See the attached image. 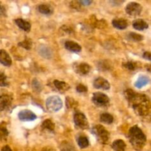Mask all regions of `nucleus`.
Instances as JSON below:
<instances>
[{"mask_svg":"<svg viewBox=\"0 0 151 151\" xmlns=\"http://www.w3.org/2000/svg\"><path fill=\"white\" fill-rule=\"evenodd\" d=\"M65 47L66 50L73 52H80L81 51V47L76 42L72 41H67L65 42Z\"/></svg>","mask_w":151,"mask_h":151,"instance_id":"4468645a","label":"nucleus"},{"mask_svg":"<svg viewBox=\"0 0 151 151\" xmlns=\"http://www.w3.org/2000/svg\"><path fill=\"white\" fill-rule=\"evenodd\" d=\"M7 86H8L7 76L2 72H0V86L4 87Z\"/></svg>","mask_w":151,"mask_h":151,"instance_id":"c756f323","label":"nucleus"},{"mask_svg":"<svg viewBox=\"0 0 151 151\" xmlns=\"http://www.w3.org/2000/svg\"><path fill=\"white\" fill-rule=\"evenodd\" d=\"M46 106L50 112H57L63 107L61 99L58 96H52L49 97L46 102Z\"/></svg>","mask_w":151,"mask_h":151,"instance_id":"20e7f679","label":"nucleus"},{"mask_svg":"<svg viewBox=\"0 0 151 151\" xmlns=\"http://www.w3.org/2000/svg\"><path fill=\"white\" fill-rule=\"evenodd\" d=\"M76 90L79 93H86L87 92V91H88L87 87L85 86L84 85H83V84H79V85L77 86Z\"/></svg>","mask_w":151,"mask_h":151,"instance_id":"473e14b6","label":"nucleus"},{"mask_svg":"<svg viewBox=\"0 0 151 151\" xmlns=\"http://www.w3.org/2000/svg\"><path fill=\"white\" fill-rule=\"evenodd\" d=\"M15 23L22 30L25 31V32H29L31 29V24L29 22H27V21L24 20L22 19H16L15 20Z\"/></svg>","mask_w":151,"mask_h":151,"instance_id":"ddd939ff","label":"nucleus"},{"mask_svg":"<svg viewBox=\"0 0 151 151\" xmlns=\"http://www.w3.org/2000/svg\"><path fill=\"white\" fill-rule=\"evenodd\" d=\"M133 27L137 30H144L148 28V24L142 19H137L133 22Z\"/></svg>","mask_w":151,"mask_h":151,"instance_id":"2eb2a0df","label":"nucleus"},{"mask_svg":"<svg viewBox=\"0 0 151 151\" xmlns=\"http://www.w3.org/2000/svg\"><path fill=\"white\" fill-rule=\"evenodd\" d=\"M150 81L148 77L147 76H141L138 78V80L137 81V82L135 83V86L137 88H141L142 87H144L145 86L147 85V83Z\"/></svg>","mask_w":151,"mask_h":151,"instance_id":"4be33fe9","label":"nucleus"},{"mask_svg":"<svg viewBox=\"0 0 151 151\" xmlns=\"http://www.w3.org/2000/svg\"><path fill=\"white\" fill-rule=\"evenodd\" d=\"M0 63L5 66H10L12 64V59L10 55L4 50H0Z\"/></svg>","mask_w":151,"mask_h":151,"instance_id":"f8f14e48","label":"nucleus"},{"mask_svg":"<svg viewBox=\"0 0 151 151\" xmlns=\"http://www.w3.org/2000/svg\"><path fill=\"white\" fill-rule=\"evenodd\" d=\"M123 66L125 68H126L127 69L130 71H134L137 67H138V65L137 63L132 61L126 62V63H123Z\"/></svg>","mask_w":151,"mask_h":151,"instance_id":"c85d7f7f","label":"nucleus"},{"mask_svg":"<svg viewBox=\"0 0 151 151\" xmlns=\"http://www.w3.org/2000/svg\"><path fill=\"white\" fill-rule=\"evenodd\" d=\"M32 89L35 91V92H41L42 90V85L37 79H33L32 81Z\"/></svg>","mask_w":151,"mask_h":151,"instance_id":"cd10ccee","label":"nucleus"},{"mask_svg":"<svg viewBox=\"0 0 151 151\" xmlns=\"http://www.w3.org/2000/svg\"><path fill=\"white\" fill-rule=\"evenodd\" d=\"M94 86L96 88H100L103 90H109L110 88V83L107 80L103 78H97L94 81Z\"/></svg>","mask_w":151,"mask_h":151,"instance_id":"9b49d317","label":"nucleus"},{"mask_svg":"<svg viewBox=\"0 0 151 151\" xmlns=\"http://www.w3.org/2000/svg\"><path fill=\"white\" fill-rule=\"evenodd\" d=\"M6 16V8L4 5H3L1 2H0V17Z\"/></svg>","mask_w":151,"mask_h":151,"instance_id":"f704fd0d","label":"nucleus"},{"mask_svg":"<svg viewBox=\"0 0 151 151\" xmlns=\"http://www.w3.org/2000/svg\"><path fill=\"white\" fill-rule=\"evenodd\" d=\"M78 144L81 148H86L89 145V141L88 138L84 136H81L78 139Z\"/></svg>","mask_w":151,"mask_h":151,"instance_id":"393cba45","label":"nucleus"},{"mask_svg":"<svg viewBox=\"0 0 151 151\" xmlns=\"http://www.w3.org/2000/svg\"><path fill=\"white\" fill-rule=\"evenodd\" d=\"M41 128L44 131H50V132H53L55 130V124L50 119H46L43 122L41 125Z\"/></svg>","mask_w":151,"mask_h":151,"instance_id":"412c9836","label":"nucleus"},{"mask_svg":"<svg viewBox=\"0 0 151 151\" xmlns=\"http://www.w3.org/2000/svg\"><path fill=\"white\" fill-rule=\"evenodd\" d=\"M54 85L55 86V88H57L60 92L62 93L68 91V90L69 89V88H70V86H69L66 82L58 81V80H55V81H54Z\"/></svg>","mask_w":151,"mask_h":151,"instance_id":"6ab92c4d","label":"nucleus"},{"mask_svg":"<svg viewBox=\"0 0 151 151\" xmlns=\"http://www.w3.org/2000/svg\"><path fill=\"white\" fill-rule=\"evenodd\" d=\"M128 38L132 41L139 42L143 40V36L139 34H137L136 32H129L128 35Z\"/></svg>","mask_w":151,"mask_h":151,"instance_id":"a878e982","label":"nucleus"},{"mask_svg":"<svg viewBox=\"0 0 151 151\" xmlns=\"http://www.w3.org/2000/svg\"><path fill=\"white\" fill-rule=\"evenodd\" d=\"M9 135L5 122H0V141H6Z\"/></svg>","mask_w":151,"mask_h":151,"instance_id":"dca6fc26","label":"nucleus"},{"mask_svg":"<svg viewBox=\"0 0 151 151\" xmlns=\"http://www.w3.org/2000/svg\"><path fill=\"white\" fill-rule=\"evenodd\" d=\"M78 105L77 102L71 97H66V106L68 109H74Z\"/></svg>","mask_w":151,"mask_h":151,"instance_id":"7c9ffc66","label":"nucleus"},{"mask_svg":"<svg viewBox=\"0 0 151 151\" xmlns=\"http://www.w3.org/2000/svg\"><path fill=\"white\" fill-rule=\"evenodd\" d=\"M42 151H54V150H53L52 148H50V147H44V149H43Z\"/></svg>","mask_w":151,"mask_h":151,"instance_id":"58836bf2","label":"nucleus"},{"mask_svg":"<svg viewBox=\"0 0 151 151\" xmlns=\"http://www.w3.org/2000/svg\"><path fill=\"white\" fill-rule=\"evenodd\" d=\"M143 58L145 59H147V60H150V52H144V54H143Z\"/></svg>","mask_w":151,"mask_h":151,"instance_id":"c9c22d12","label":"nucleus"},{"mask_svg":"<svg viewBox=\"0 0 151 151\" xmlns=\"http://www.w3.org/2000/svg\"><path fill=\"white\" fill-rule=\"evenodd\" d=\"M74 70L80 75H86L91 70V66L86 63H79L74 64Z\"/></svg>","mask_w":151,"mask_h":151,"instance_id":"6e6552de","label":"nucleus"},{"mask_svg":"<svg viewBox=\"0 0 151 151\" xmlns=\"http://www.w3.org/2000/svg\"><path fill=\"white\" fill-rule=\"evenodd\" d=\"M74 122L78 128L85 130L88 128V122L86 116L81 111H76L74 114Z\"/></svg>","mask_w":151,"mask_h":151,"instance_id":"39448f33","label":"nucleus"},{"mask_svg":"<svg viewBox=\"0 0 151 151\" xmlns=\"http://www.w3.org/2000/svg\"><path fill=\"white\" fill-rule=\"evenodd\" d=\"M112 24L115 28L119 29H124L128 27V22L122 19H114L112 21Z\"/></svg>","mask_w":151,"mask_h":151,"instance_id":"f3484780","label":"nucleus"},{"mask_svg":"<svg viewBox=\"0 0 151 151\" xmlns=\"http://www.w3.org/2000/svg\"><path fill=\"white\" fill-rule=\"evenodd\" d=\"M112 148L114 151H125L126 145L122 139H117L112 144Z\"/></svg>","mask_w":151,"mask_h":151,"instance_id":"aec40b11","label":"nucleus"},{"mask_svg":"<svg viewBox=\"0 0 151 151\" xmlns=\"http://www.w3.org/2000/svg\"><path fill=\"white\" fill-rule=\"evenodd\" d=\"M125 10H126V13L130 16H137L140 15L142 10V7L139 3L130 2L129 4H127Z\"/></svg>","mask_w":151,"mask_h":151,"instance_id":"0eeeda50","label":"nucleus"},{"mask_svg":"<svg viewBox=\"0 0 151 151\" xmlns=\"http://www.w3.org/2000/svg\"><path fill=\"white\" fill-rule=\"evenodd\" d=\"M80 3H81V4H83V5L85 6H88L92 3V1H88V0H86V1H80Z\"/></svg>","mask_w":151,"mask_h":151,"instance_id":"e433bc0d","label":"nucleus"},{"mask_svg":"<svg viewBox=\"0 0 151 151\" xmlns=\"http://www.w3.org/2000/svg\"><path fill=\"white\" fill-rule=\"evenodd\" d=\"M13 98L9 94L0 95V111H6L11 106Z\"/></svg>","mask_w":151,"mask_h":151,"instance_id":"1a4fd4ad","label":"nucleus"},{"mask_svg":"<svg viewBox=\"0 0 151 151\" xmlns=\"http://www.w3.org/2000/svg\"><path fill=\"white\" fill-rule=\"evenodd\" d=\"M100 121L103 123L111 124L114 122V117L111 114L108 113H103L100 115Z\"/></svg>","mask_w":151,"mask_h":151,"instance_id":"b1692460","label":"nucleus"},{"mask_svg":"<svg viewBox=\"0 0 151 151\" xmlns=\"http://www.w3.org/2000/svg\"><path fill=\"white\" fill-rule=\"evenodd\" d=\"M32 41H31L29 38H25L23 41L19 42V44H18V45L21 47H23L25 50H29L31 49V47H32Z\"/></svg>","mask_w":151,"mask_h":151,"instance_id":"bb28decb","label":"nucleus"},{"mask_svg":"<svg viewBox=\"0 0 151 151\" xmlns=\"http://www.w3.org/2000/svg\"><path fill=\"white\" fill-rule=\"evenodd\" d=\"M124 95L139 116H147L150 114V99L145 94H138L128 88L125 91Z\"/></svg>","mask_w":151,"mask_h":151,"instance_id":"f257e3e1","label":"nucleus"},{"mask_svg":"<svg viewBox=\"0 0 151 151\" xmlns=\"http://www.w3.org/2000/svg\"><path fill=\"white\" fill-rule=\"evenodd\" d=\"M97 67L102 71H106L109 70L110 69V64L107 63V61L106 60H103V61H100L99 63V65H97Z\"/></svg>","mask_w":151,"mask_h":151,"instance_id":"2f4dec72","label":"nucleus"},{"mask_svg":"<svg viewBox=\"0 0 151 151\" xmlns=\"http://www.w3.org/2000/svg\"><path fill=\"white\" fill-rule=\"evenodd\" d=\"M60 151H77L73 145L67 141L62 142L60 145Z\"/></svg>","mask_w":151,"mask_h":151,"instance_id":"5701e85b","label":"nucleus"},{"mask_svg":"<svg viewBox=\"0 0 151 151\" xmlns=\"http://www.w3.org/2000/svg\"><path fill=\"white\" fill-rule=\"evenodd\" d=\"M1 151H13V150H12V149L10 148V146L5 145V146H4L2 148H1Z\"/></svg>","mask_w":151,"mask_h":151,"instance_id":"4c0bfd02","label":"nucleus"},{"mask_svg":"<svg viewBox=\"0 0 151 151\" xmlns=\"http://www.w3.org/2000/svg\"><path fill=\"white\" fill-rule=\"evenodd\" d=\"M37 10L39 13L44 15H51L53 13V9L52 8L51 6L46 4H39L37 7Z\"/></svg>","mask_w":151,"mask_h":151,"instance_id":"a211bd4d","label":"nucleus"},{"mask_svg":"<svg viewBox=\"0 0 151 151\" xmlns=\"http://www.w3.org/2000/svg\"><path fill=\"white\" fill-rule=\"evenodd\" d=\"M19 119L24 122H29V121H33L37 118L36 115L29 110H22L19 113Z\"/></svg>","mask_w":151,"mask_h":151,"instance_id":"9d476101","label":"nucleus"},{"mask_svg":"<svg viewBox=\"0 0 151 151\" xmlns=\"http://www.w3.org/2000/svg\"><path fill=\"white\" fill-rule=\"evenodd\" d=\"M70 5L72 8L76 9V10H79L81 7V4L80 3V1H73L70 3Z\"/></svg>","mask_w":151,"mask_h":151,"instance_id":"72a5a7b5","label":"nucleus"},{"mask_svg":"<svg viewBox=\"0 0 151 151\" xmlns=\"http://www.w3.org/2000/svg\"><path fill=\"white\" fill-rule=\"evenodd\" d=\"M91 133L95 136L99 142L102 144H107L110 138L109 132L101 125H95L91 130Z\"/></svg>","mask_w":151,"mask_h":151,"instance_id":"7ed1b4c3","label":"nucleus"},{"mask_svg":"<svg viewBox=\"0 0 151 151\" xmlns=\"http://www.w3.org/2000/svg\"><path fill=\"white\" fill-rule=\"evenodd\" d=\"M128 137L130 143L136 150L140 151L142 150L146 144L147 138L141 128H139L137 125L131 128L128 132Z\"/></svg>","mask_w":151,"mask_h":151,"instance_id":"f03ea898","label":"nucleus"},{"mask_svg":"<svg viewBox=\"0 0 151 151\" xmlns=\"http://www.w3.org/2000/svg\"><path fill=\"white\" fill-rule=\"evenodd\" d=\"M92 101L98 107H107L110 103V99L103 93L97 92L93 95Z\"/></svg>","mask_w":151,"mask_h":151,"instance_id":"423d86ee","label":"nucleus"}]
</instances>
